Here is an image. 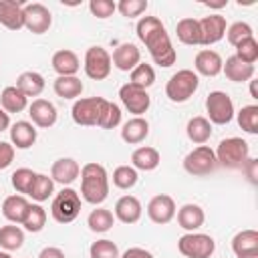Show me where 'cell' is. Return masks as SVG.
<instances>
[{
	"instance_id": "cell-11",
	"label": "cell",
	"mask_w": 258,
	"mask_h": 258,
	"mask_svg": "<svg viewBox=\"0 0 258 258\" xmlns=\"http://www.w3.org/2000/svg\"><path fill=\"white\" fill-rule=\"evenodd\" d=\"M52 24L50 10L40 2L24 4V28L32 34H44Z\"/></svg>"
},
{
	"instance_id": "cell-21",
	"label": "cell",
	"mask_w": 258,
	"mask_h": 258,
	"mask_svg": "<svg viewBox=\"0 0 258 258\" xmlns=\"http://www.w3.org/2000/svg\"><path fill=\"white\" fill-rule=\"evenodd\" d=\"M38 131L30 121H16L10 125V143L16 149H28L36 143Z\"/></svg>"
},
{
	"instance_id": "cell-43",
	"label": "cell",
	"mask_w": 258,
	"mask_h": 258,
	"mask_svg": "<svg viewBox=\"0 0 258 258\" xmlns=\"http://www.w3.org/2000/svg\"><path fill=\"white\" fill-rule=\"evenodd\" d=\"M226 36H228V42L236 48L242 40H246V38H250V36H254V30H252V26L248 24V22H234V24H230L228 28H226Z\"/></svg>"
},
{
	"instance_id": "cell-38",
	"label": "cell",
	"mask_w": 258,
	"mask_h": 258,
	"mask_svg": "<svg viewBox=\"0 0 258 258\" xmlns=\"http://www.w3.org/2000/svg\"><path fill=\"white\" fill-rule=\"evenodd\" d=\"M129 79H131V81H129L131 85H135V87L147 91V89L155 83V71H153L151 64H147V62H139V64L131 71Z\"/></svg>"
},
{
	"instance_id": "cell-14",
	"label": "cell",
	"mask_w": 258,
	"mask_h": 258,
	"mask_svg": "<svg viewBox=\"0 0 258 258\" xmlns=\"http://www.w3.org/2000/svg\"><path fill=\"white\" fill-rule=\"evenodd\" d=\"M200 24V44L202 46H212L220 42L226 34V18L222 14H210L198 20Z\"/></svg>"
},
{
	"instance_id": "cell-47",
	"label": "cell",
	"mask_w": 258,
	"mask_h": 258,
	"mask_svg": "<svg viewBox=\"0 0 258 258\" xmlns=\"http://www.w3.org/2000/svg\"><path fill=\"white\" fill-rule=\"evenodd\" d=\"M89 10L97 18H109L117 10V4L111 2V0H91L89 2Z\"/></svg>"
},
{
	"instance_id": "cell-51",
	"label": "cell",
	"mask_w": 258,
	"mask_h": 258,
	"mask_svg": "<svg viewBox=\"0 0 258 258\" xmlns=\"http://www.w3.org/2000/svg\"><path fill=\"white\" fill-rule=\"evenodd\" d=\"M242 169L248 173L250 181H252V183H256V159H248V161L244 163V167H242Z\"/></svg>"
},
{
	"instance_id": "cell-40",
	"label": "cell",
	"mask_w": 258,
	"mask_h": 258,
	"mask_svg": "<svg viewBox=\"0 0 258 258\" xmlns=\"http://www.w3.org/2000/svg\"><path fill=\"white\" fill-rule=\"evenodd\" d=\"M236 117H238V125L242 127V131L252 133V135L258 133V105H246V107H242L236 113Z\"/></svg>"
},
{
	"instance_id": "cell-49",
	"label": "cell",
	"mask_w": 258,
	"mask_h": 258,
	"mask_svg": "<svg viewBox=\"0 0 258 258\" xmlns=\"http://www.w3.org/2000/svg\"><path fill=\"white\" fill-rule=\"evenodd\" d=\"M119 258H153V254L149 252V250H145V248H129V250H125Z\"/></svg>"
},
{
	"instance_id": "cell-45",
	"label": "cell",
	"mask_w": 258,
	"mask_h": 258,
	"mask_svg": "<svg viewBox=\"0 0 258 258\" xmlns=\"http://www.w3.org/2000/svg\"><path fill=\"white\" fill-rule=\"evenodd\" d=\"M119 123H121V109H119V105L107 101L105 107H103V113H101V119H99L97 127H101V129H115Z\"/></svg>"
},
{
	"instance_id": "cell-56",
	"label": "cell",
	"mask_w": 258,
	"mask_h": 258,
	"mask_svg": "<svg viewBox=\"0 0 258 258\" xmlns=\"http://www.w3.org/2000/svg\"><path fill=\"white\" fill-rule=\"evenodd\" d=\"M0 258H12L10 252H0Z\"/></svg>"
},
{
	"instance_id": "cell-48",
	"label": "cell",
	"mask_w": 258,
	"mask_h": 258,
	"mask_svg": "<svg viewBox=\"0 0 258 258\" xmlns=\"http://www.w3.org/2000/svg\"><path fill=\"white\" fill-rule=\"evenodd\" d=\"M14 161V145L8 141H0V171L6 169Z\"/></svg>"
},
{
	"instance_id": "cell-20",
	"label": "cell",
	"mask_w": 258,
	"mask_h": 258,
	"mask_svg": "<svg viewBox=\"0 0 258 258\" xmlns=\"http://www.w3.org/2000/svg\"><path fill=\"white\" fill-rule=\"evenodd\" d=\"M143 214V208H141V202L135 198V196H121L115 204V220L123 222V224H135L139 222Z\"/></svg>"
},
{
	"instance_id": "cell-42",
	"label": "cell",
	"mask_w": 258,
	"mask_h": 258,
	"mask_svg": "<svg viewBox=\"0 0 258 258\" xmlns=\"http://www.w3.org/2000/svg\"><path fill=\"white\" fill-rule=\"evenodd\" d=\"M89 256L91 258H119L121 252H119V246L113 240L103 238V240H97V242L91 244Z\"/></svg>"
},
{
	"instance_id": "cell-39",
	"label": "cell",
	"mask_w": 258,
	"mask_h": 258,
	"mask_svg": "<svg viewBox=\"0 0 258 258\" xmlns=\"http://www.w3.org/2000/svg\"><path fill=\"white\" fill-rule=\"evenodd\" d=\"M52 191H54V181H52V177H48V175H44V173H36V179H34V183H32V189H30V198L34 200V202H46L50 196H52Z\"/></svg>"
},
{
	"instance_id": "cell-54",
	"label": "cell",
	"mask_w": 258,
	"mask_h": 258,
	"mask_svg": "<svg viewBox=\"0 0 258 258\" xmlns=\"http://www.w3.org/2000/svg\"><path fill=\"white\" fill-rule=\"evenodd\" d=\"M252 85H250V95H252V99H258V93H256V81H250Z\"/></svg>"
},
{
	"instance_id": "cell-41",
	"label": "cell",
	"mask_w": 258,
	"mask_h": 258,
	"mask_svg": "<svg viewBox=\"0 0 258 258\" xmlns=\"http://www.w3.org/2000/svg\"><path fill=\"white\" fill-rule=\"evenodd\" d=\"M137 179H139L137 169L131 165H119L113 171V185L119 189H131L137 183Z\"/></svg>"
},
{
	"instance_id": "cell-31",
	"label": "cell",
	"mask_w": 258,
	"mask_h": 258,
	"mask_svg": "<svg viewBox=\"0 0 258 258\" xmlns=\"http://www.w3.org/2000/svg\"><path fill=\"white\" fill-rule=\"evenodd\" d=\"M56 97L60 99H77L83 93V81L75 75V77H56L54 85H52Z\"/></svg>"
},
{
	"instance_id": "cell-28",
	"label": "cell",
	"mask_w": 258,
	"mask_h": 258,
	"mask_svg": "<svg viewBox=\"0 0 258 258\" xmlns=\"http://www.w3.org/2000/svg\"><path fill=\"white\" fill-rule=\"evenodd\" d=\"M222 73L226 75V79H230L234 83H246L254 77V64H246V62H242L240 58H236L232 54L222 64Z\"/></svg>"
},
{
	"instance_id": "cell-29",
	"label": "cell",
	"mask_w": 258,
	"mask_h": 258,
	"mask_svg": "<svg viewBox=\"0 0 258 258\" xmlns=\"http://www.w3.org/2000/svg\"><path fill=\"white\" fill-rule=\"evenodd\" d=\"M44 77L36 71H24L16 79V87L26 95V97H38L44 91Z\"/></svg>"
},
{
	"instance_id": "cell-19",
	"label": "cell",
	"mask_w": 258,
	"mask_h": 258,
	"mask_svg": "<svg viewBox=\"0 0 258 258\" xmlns=\"http://www.w3.org/2000/svg\"><path fill=\"white\" fill-rule=\"evenodd\" d=\"M79 173H81V165L73 157H60L50 167L52 181L54 183H60V185H71L79 177Z\"/></svg>"
},
{
	"instance_id": "cell-8",
	"label": "cell",
	"mask_w": 258,
	"mask_h": 258,
	"mask_svg": "<svg viewBox=\"0 0 258 258\" xmlns=\"http://www.w3.org/2000/svg\"><path fill=\"white\" fill-rule=\"evenodd\" d=\"M107 99L103 97H85V99H77L73 109H71V117L77 125L83 127H97L103 107H105Z\"/></svg>"
},
{
	"instance_id": "cell-52",
	"label": "cell",
	"mask_w": 258,
	"mask_h": 258,
	"mask_svg": "<svg viewBox=\"0 0 258 258\" xmlns=\"http://www.w3.org/2000/svg\"><path fill=\"white\" fill-rule=\"evenodd\" d=\"M10 127V115L0 107V131H6Z\"/></svg>"
},
{
	"instance_id": "cell-50",
	"label": "cell",
	"mask_w": 258,
	"mask_h": 258,
	"mask_svg": "<svg viewBox=\"0 0 258 258\" xmlns=\"http://www.w3.org/2000/svg\"><path fill=\"white\" fill-rule=\"evenodd\" d=\"M38 258H67V256H64V252H62L60 248H56V246H46V248L40 250Z\"/></svg>"
},
{
	"instance_id": "cell-18",
	"label": "cell",
	"mask_w": 258,
	"mask_h": 258,
	"mask_svg": "<svg viewBox=\"0 0 258 258\" xmlns=\"http://www.w3.org/2000/svg\"><path fill=\"white\" fill-rule=\"evenodd\" d=\"M111 62L123 71V73H131L139 62H141V52L139 48L133 44V42H123L115 48L113 56H111Z\"/></svg>"
},
{
	"instance_id": "cell-5",
	"label": "cell",
	"mask_w": 258,
	"mask_h": 258,
	"mask_svg": "<svg viewBox=\"0 0 258 258\" xmlns=\"http://www.w3.org/2000/svg\"><path fill=\"white\" fill-rule=\"evenodd\" d=\"M79 212H81V196L73 187H62V191H58L52 198L50 214L58 224H71L79 216Z\"/></svg>"
},
{
	"instance_id": "cell-44",
	"label": "cell",
	"mask_w": 258,
	"mask_h": 258,
	"mask_svg": "<svg viewBox=\"0 0 258 258\" xmlns=\"http://www.w3.org/2000/svg\"><path fill=\"white\" fill-rule=\"evenodd\" d=\"M234 56L240 58V60L246 62V64H254V62L258 60V40H256L254 36L242 40V42L236 46V54H234Z\"/></svg>"
},
{
	"instance_id": "cell-23",
	"label": "cell",
	"mask_w": 258,
	"mask_h": 258,
	"mask_svg": "<svg viewBox=\"0 0 258 258\" xmlns=\"http://www.w3.org/2000/svg\"><path fill=\"white\" fill-rule=\"evenodd\" d=\"M28 206H30V202L24 196L12 194V196L4 198V202H2V216L10 224H22V220L28 212Z\"/></svg>"
},
{
	"instance_id": "cell-6",
	"label": "cell",
	"mask_w": 258,
	"mask_h": 258,
	"mask_svg": "<svg viewBox=\"0 0 258 258\" xmlns=\"http://www.w3.org/2000/svg\"><path fill=\"white\" fill-rule=\"evenodd\" d=\"M177 250L185 258H210L216 252V242L208 234L187 232L177 240Z\"/></svg>"
},
{
	"instance_id": "cell-9",
	"label": "cell",
	"mask_w": 258,
	"mask_h": 258,
	"mask_svg": "<svg viewBox=\"0 0 258 258\" xmlns=\"http://www.w3.org/2000/svg\"><path fill=\"white\" fill-rule=\"evenodd\" d=\"M216 167H218L216 153H214V149L210 145H198V147H194L185 155V159H183V169L189 175H196V177L210 175Z\"/></svg>"
},
{
	"instance_id": "cell-1",
	"label": "cell",
	"mask_w": 258,
	"mask_h": 258,
	"mask_svg": "<svg viewBox=\"0 0 258 258\" xmlns=\"http://www.w3.org/2000/svg\"><path fill=\"white\" fill-rule=\"evenodd\" d=\"M137 38L145 44L151 60L159 67H171L177 58V52L171 44V38L157 16H141L135 26Z\"/></svg>"
},
{
	"instance_id": "cell-12",
	"label": "cell",
	"mask_w": 258,
	"mask_h": 258,
	"mask_svg": "<svg viewBox=\"0 0 258 258\" xmlns=\"http://www.w3.org/2000/svg\"><path fill=\"white\" fill-rule=\"evenodd\" d=\"M119 97H121V103L123 107L133 113L135 117H141L143 113H147L149 105H151V97L147 95L145 89H139L131 83H125L121 89H119Z\"/></svg>"
},
{
	"instance_id": "cell-55",
	"label": "cell",
	"mask_w": 258,
	"mask_h": 258,
	"mask_svg": "<svg viewBox=\"0 0 258 258\" xmlns=\"http://www.w3.org/2000/svg\"><path fill=\"white\" fill-rule=\"evenodd\" d=\"M236 258H258V252H246V254H238Z\"/></svg>"
},
{
	"instance_id": "cell-24",
	"label": "cell",
	"mask_w": 258,
	"mask_h": 258,
	"mask_svg": "<svg viewBox=\"0 0 258 258\" xmlns=\"http://www.w3.org/2000/svg\"><path fill=\"white\" fill-rule=\"evenodd\" d=\"M175 214H177L179 228H183L185 232H196L198 228L204 226V220H206V214L198 204H183Z\"/></svg>"
},
{
	"instance_id": "cell-15",
	"label": "cell",
	"mask_w": 258,
	"mask_h": 258,
	"mask_svg": "<svg viewBox=\"0 0 258 258\" xmlns=\"http://www.w3.org/2000/svg\"><path fill=\"white\" fill-rule=\"evenodd\" d=\"M28 117L32 119V125L34 127L48 129V127H52L56 123L58 113H56V107L50 101H46V99H34L28 105Z\"/></svg>"
},
{
	"instance_id": "cell-30",
	"label": "cell",
	"mask_w": 258,
	"mask_h": 258,
	"mask_svg": "<svg viewBox=\"0 0 258 258\" xmlns=\"http://www.w3.org/2000/svg\"><path fill=\"white\" fill-rule=\"evenodd\" d=\"M185 133L189 137V141L198 143V145H204L210 137H212V123L206 119V117H191L185 125Z\"/></svg>"
},
{
	"instance_id": "cell-4",
	"label": "cell",
	"mask_w": 258,
	"mask_h": 258,
	"mask_svg": "<svg viewBox=\"0 0 258 258\" xmlns=\"http://www.w3.org/2000/svg\"><path fill=\"white\" fill-rule=\"evenodd\" d=\"M198 85H200V77L191 69H181L169 77L165 85V95L171 103H185L194 97Z\"/></svg>"
},
{
	"instance_id": "cell-34",
	"label": "cell",
	"mask_w": 258,
	"mask_h": 258,
	"mask_svg": "<svg viewBox=\"0 0 258 258\" xmlns=\"http://www.w3.org/2000/svg\"><path fill=\"white\" fill-rule=\"evenodd\" d=\"M175 34L179 38V42L187 44V46H196L200 44V24L196 18H181L175 26Z\"/></svg>"
},
{
	"instance_id": "cell-36",
	"label": "cell",
	"mask_w": 258,
	"mask_h": 258,
	"mask_svg": "<svg viewBox=\"0 0 258 258\" xmlns=\"http://www.w3.org/2000/svg\"><path fill=\"white\" fill-rule=\"evenodd\" d=\"M22 226H24L26 232H32V234L40 232L46 226V210L40 204H30L28 212H26V216L22 220Z\"/></svg>"
},
{
	"instance_id": "cell-25",
	"label": "cell",
	"mask_w": 258,
	"mask_h": 258,
	"mask_svg": "<svg viewBox=\"0 0 258 258\" xmlns=\"http://www.w3.org/2000/svg\"><path fill=\"white\" fill-rule=\"evenodd\" d=\"M0 107L10 115V113H20L28 107V97L16 87V85H8L2 89L0 93Z\"/></svg>"
},
{
	"instance_id": "cell-13",
	"label": "cell",
	"mask_w": 258,
	"mask_h": 258,
	"mask_svg": "<svg viewBox=\"0 0 258 258\" xmlns=\"http://www.w3.org/2000/svg\"><path fill=\"white\" fill-rule=\"evenodd\" d=\"M175 212H177L175 202H173V198L167 196V194H157V196H153V198L149 200V204H147V218H149L153 224H159V226L169 224V222L175 218Z\"/></svg>"
},
{
	"instance_id": "cell-10",
	"label": "cell",
	"mask_w": 258,
	"mask_h": 258,
	"mask_svg": "<svg viewBox=\"0 0 258 258\" xmlns=\"http://www.w3.org/2000/svg\"><path fill=\"white\" fill-rule=\"evenodd\" d=\"M85 73L89 79L93 81H103L111 75V54L103 48V46H89L85 52Z\"/></svg>"
},
{
	"instance_id": "cell-22",
	"label": "cell",
	"mask_w": 258,
	"mask_h": 258,
	"mask_svg": "<svg viewBox=\"0 0 258 258\" xmlns=\"http://www.w3.org/2000/svg\"><path fill=\"white\" fill-rule=\"evenodd\" d=\"M54 73L58 77H75L81 69V62H79V56L69 50V48H62V50H56L52 54V60H50Z\"/></svg>"
},
{
	"instance_id": "cell-3",
	"label": "cell",
	"mask_w": 258,
	"mask_h": 258,
	"mask_svg": "<svg viewBox=\"0 0 258 258\" xmlns=\"http://www.w3.org/2000/svg\"><path fill=\"white\" fill-rule=\"evenodd\" d=\"M216 161L226 169H240L250 159V145L242 137H226L216 147Z\"/></svg>"
},
{
	"instance_id": "cell-53",
	"label": "cell",
	"mask_w": 258,
	"mask_h": 258,
	"mask_svg": "<svg viewBox=\"0 0 258 258\" xmlns=\"http://www.w3.org/2000/svg\"><path fill=\"white\" fill-rule=\"evenodd\" d=\"M206 6H210V8H222V6H226L228 4V0H222V2H204Z\"/></svg>"
},
{
	"instance_id": "cell-33",
	"label": "cell",
	"mask_w": 258,
	"mask_h": 258,
	"mask_svg": "<svg viewBox=\"0 0 258 258\" xmlns=\"http://www.w3.org/2000/svg\"><path fill=\"white\" fill-rule=\"evenodd\" d=\"M22 244H24V232L16 224H8L0 228V248L4 252L20 250Z\"/></svg>"
},
{
	"instance_id": "cell-2",
	"label": "cell",
	"mask_w": 258,
	"mask_h": 258,
	"mask_svg": "<svg viewBox=\"0 0 258 258\" xmlns=\"http://www.w3.org/2000/svg\"><path fill=\"white\" fill-rule=\"evenodd\" d=\"M81 196L85 202L99 206L109 196V175L101 163H85L81 167Z\"/></svg>"
},
{
	"instance_id": "cell-26",
	"label": "cell",
	"mask_w": 258,
	"mask_h": 258,
	"mask_svg": "<svg viewBox=\"0 0 258 258\" xmlns=\"http://www.w3.org/2000/svg\"><path fill=\"white\" fill-rule=\"evenodd\" d=\"M147 135H149V123H147V119H143V117H131L129 121L123 123L121 139H123L125 143L137 145V143H141Z\"/></svg>"
},
{
	"instance_id": "cell-46",
	"label": "cell",
	"mask_w": 258,
	"mask_h": 258,
	"mask_svg": "<svg viewBox=\"0 0 258 258\" xmlns=\"http://www.w3.org/2000/svg\"><path fill=\"white\" fill-rule=\"evenodd\" d=\"M147 0H121L117 4V10L127 18H137L147 10Z\"/></svg>"
},
{
	"instance_id": "cell-35",
	"label": "cell",
	"mask_w": 258,
	"mask_h": 258,
	"mask_svg": "<svg viewBox=\"0 0 258 258\" xmlns=\"http://www.w3.org/2000/svg\"><path fill=\"white\" fill-rule=\"evenodd\" d=\"M232 250H234L236 256L246 254V252H258V232L252 230V228L238 232L232 238Z\"/></svg>"
},
{
	"instance_id": "cell-27",
	"label": "cell",
	"mask_w": 258,
	"mask_h": 258,
	"mask_svg": "<svg viewBox=\"0 0 258 258\" xmlns=\"http://www.w3.org/2000/svg\"><path fill=\"white\" fill-rule=\"evenodd\" d=\"M161 161V155L155 147L149 145H141L131 153V167L139 169V171H153Z\"/></svg>"
},
{
	"instance_id": "cell-16",
	"label": "cell",
	"mask_w": 258,
	"mask_h": 258,
	"mask_svg": "<svg viewBox=\"0 0 258 258\" xmlns=\"http://www.w3.org/2000/svg\"><path fill=\"white\" fill-rule=\"evenodd\" d=\"M0 24L8 30L24 28V2L22 0H0Z\"/></svg>"
},
{
	"instance_id": "cell-37",
	"label": "cell",
	"mask_w": 258,
	"mask_h": 258,
	"mask_svg": "<svg viewBox=\"0 0 258 258\" xmlns=\"http://www.w3.org/2000/svg\"><path fill=\"white\" fill-rule=\"evenodd\" d=\"M34 179H36V171L28 169V167H18V169L10 175V183H12V187H14L20 196H28V194H30Z\"/></svg>"
},
{
	"instance_id": "cell-32",
	"label": "cell",
	"mask_w": 258,
	"mask_h": 258,
	"mask_svg": "<svg viewBox=\"0 0 258 258\" xmlns=\"http://www.w3.org/2000/svg\"><path fill=\"white\" fill-rule=\"evenodd\" d=\"M115 224V216L111 210L107 208H95L89 218H87V226L91 232H97V234H103V232H109Z\"/></svg>"
},
{
	"instance_id": "cell-17",
	"label": "cell",
	"mask_w": 258,
	"mask_h": 258,
	"mask_svg": "<svg viewBox=\"0 0 258 258\" xmlns=\"http://www.w3.org/2000/svg\"><path fill=\"white\" fill-rule=\"evenodd\" d=\"M222 64H224V60H222V56L216 50L204 48L194 58V69H196L194 73L198 77L200 75H204V77H216V75L222 73Z\"/></svg>"
},
{
	"instance_id": "cell-7",
	"label": "cell",
	"mask_w": 258,
	"mask_h": 258,
	"mask_svg": "<svg viewBox=\"0 0 258 258\" xmlns=\"http://www.w3.org/2000/svg\"><path fill=\"white\" fill-rule=\"evenodd\" d=\"M206 113H208L206 119L214 125H228L236 115L234 103L230 95L224 91H212L206 97Z\"/></svg>"
}]
</instances>
